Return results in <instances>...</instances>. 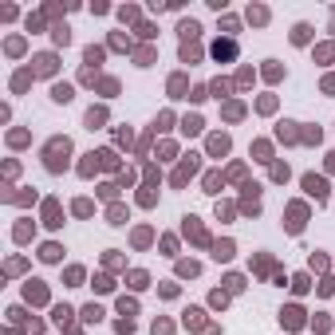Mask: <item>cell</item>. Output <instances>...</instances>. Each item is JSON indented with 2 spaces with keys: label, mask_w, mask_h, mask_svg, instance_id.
I'll return each instance as SVG.
<instances>
[{
  "label": "cell",
  "mask_w": 335,
  "mask_h": 335,
  "mask_svg": "<svg viewBox=\"0 0 335 335\" xmlns=\"http://www.w3.org/2000/svg\"><path fill=\"white\" fill-rule=\"evenodd\" d=\"M304 189H308V193H312V198H327V182H323V178H316V174H308V178H304Z\"/></svg>",
  "instance_id": "6da1fadb"
},
{
  "label": "cell",
  "mask_w": 335,
  "mask_h": 335,
  "mask_svg": "<svg viewBox=\"0 0 335 335\" xmlns=\"http://www.w3.org/2000/svg\"><path fill=\"white\" fill-rule=\"evenodd\" d=\"M213 55H217V60H233V55H237V44H233V40H217Z\"/></svg>",
  "instance_id": "7a4b0ae2"
},
{
  "label": "cell",
  "mask_w": 335,
  "mask_h": 335,
  "mask_svg": "<svg viewBox=\"0 0 335 335\" xmlns=\"http://www.w3.org/2000/svg\"><path fill=\"white\" fill-rule=\"evenodd\" d=\"M288 217H292V221H288V229H292V233H300V229H304L308 209H304V205H292V209H288Z\"/></svg>",
  "instance_id": "3957f363"
},
{
  "label": "cell",
  "mask_w": 335,
  "mask_h": 335,
  "mask_svg": "<svg viewBox=\"0 0 335 335\" xmlns=\"http://www.w3.org/2000/svg\"><path fill=\"white\" fill-rule=\"evenodd\" d=\"M280 320H284V327H300V323H304V312H300V308H284Z\"/></svg>",
  "instance_id": "277c9868"
},
{
  "label": "cell",
  "mask_w": 335,
  "mask_h": 335,
  "mask_svg": "<svg viewBox=\"0 0 335 335\" xmlns=\"http://www.w3.org/2000/svg\"><path fill=\"white\" fill-rule=\"evenodd\" d=\"M185 233H189V237H193L198 244H205V241H209V237H205V229H201L198 221H193V217H185Z\"/></svg>",
  "instance_id": "5b68a950"
},
{
  "label": "cell",
  "mask_w": 335,
  "mask_h": 335,
  "mask_svg": "<svg viewBox=\"0 0 335 335\" xmlns=\"http://www.w3.org/2000/svg\"><path fill=\"white\" fill-rule=\"evenodd\" d=\"M209 150H213V154H225L229 150V138L225 134H213V138H209Z\"/></svg>",
  "instance_id": "8992f818"
},
{
  "label": "cell",
  "mask_w": 335,
  "mask_h": 335,
  "mask_svg": "<svg viewBox=\"0 0 335 335\" xmlns=\"http://www.w3.org/2000/svg\"><path fill=\"white\" fill-rule=\"evenodd\" d=\"M213 257H217V260H229V257H233V241H221V244L213 248Z\"/></svg>",
  "instance_id": "52a82bcc"
},
{
  "label": "cell",
  "mask_w": 335,
  "mask_h": 335,
  "mask_svg": "<svg viewBox=\"0 0 335 335\" xmlns=\"http://www.w3.org/2000/svg\"><path fill=\"white\" fill-rule=\"evenodd\" d=\"M178 276H198V264H193V260H182V264H178Z\"/></svg>",
  "instance_id": "ba28073f"
},
{
  "label": "cell",
  "mask_w": 335,
  "mask_h": 335,
  "mask_svg": "<svg viewBox=\"0 0 335 335\" xmlns=\"http://www.w3.org/2000/svg\"><path fill=\"white\" fill-rule=\"evenodd\" d=\"M198 24H193V20H185V24H182V36H185V40H193V36H198Z\"/></svg>",
  "instance_id": "9c48e42d"
},
{
  "label": "cell",
  "mask_w": 335,
  "mask_h": 335,
  "mask_svg": "<svg viewBox=\"0 0 335 335\" xmlns=\"http://www.w3.org/2000/svg\"><path fill=\"white\" fill-rule=\"evenodd\" d=\"M308 32H312V28H308V24H300V28L292 32V40H296V44H308Z\"/></svg>",
  "instance_id": "30bf717a"
},
{
  "label": "cell",
  "mask_w": 335,
  "mask_h": 335,
  "mask_svg": "<svg viewBox=\"0 0 335 335\" xmlns=\"http://www.w3.org/2000/svg\"><path fill=\"white\" fill-rule=\"evenodd\" d=\"M205 189H209V193H217V189H221V174H209V178H205Z\"/></svg>",
  "instance_id": "8fae6325"
},
{
  "label": "cell",
  "mask_w": 335,
  "mask_h": 335,
  "mask_svg": "<svg viewBox=\"0 0 335 335\" xmlns=\"http://www.w3.org/2000/svg\"><path fill=\"white\" fill-rule=\"evenodd\" d=\"M130 288H146V272H130Z\"/></svg>",
  "instance_id": "7c38bea8"
},
{
  "label": "cell",
  "mask_w": 335,
  "mask_h": 335,
  "mask_svg": "<svg viewBox=\"0 0 335 335\" xmlns=\"http://www.w3.org/2000/svg\"><path fill=\"white\" fill-rule=\"evenodd\" d=\"M225 284H229V292H241V288H244V280H241V276H229Z\"/></svg>",
  "instance_id": "4fadbf2b"
},
{
  "label": "cell",
  "mask_w": 335,
  "mask_h": 335,
  "mask_svg": "<svg viewBox=\"0 0 335 335\" xmlns=\"http://www.w3.org/2000/svg\"><path fill=\"white\" fill-rule=\"evenodd\" d=\"M201 130V119H185V134H198Z\"/></svg>",
  "instance_id": "5bb4252c"
},
{
  "label": "cell",
  "mask_w": 335,
  "mask_h": 335,
  "mask_svg": "<svg viewBox=\"0 0 335 335\" xmlns=\"http://www.w3.org/2000/svg\"><path fill=\"white\" fill-rule=\"evenodd\" d=\"M292 288H296V292H308L312 284H308V276H296V280H292Z\"/></svg>",
  "instance_id": "9a60e30c"
},
{
  "label": "cell",
  "mask_w": 335,
  "mask_h": 335,
  "mask_svg": "<svg viewBox=\"0 0 335 335\" xmlns=\"http://www.w3.org/2000/svg\"><path fill=\"white\" fill-rule=\"evenodd\" d=\"M327 166H331V170H335V154H331V162H327Z\"/></svg>",
  "instance_id": "2e32d148"
}]
</instances>
